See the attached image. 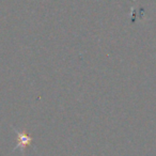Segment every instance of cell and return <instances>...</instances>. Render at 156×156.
Listing matches in <instances>:
<instances>
[{
    "mask_svg": "<svg viewBox=\"0 0 156 156\" xmlns=\"http://www.w3.org/2000/svg\"><path fill=\"white\" fill-rule=\"evenodd\" d=\"M14 132H15L16 136H17V143H16L15 149H20L22 152H24V150L27 147L31 145V143H32V137L29 136L27 133L17 130L16 128H14Z\"/></svg>",
    "mask_w": 156,
    "mask_h": 156,
    "instance_id": "6da1fadb",
    "label": "cell"
}]
</instances>
